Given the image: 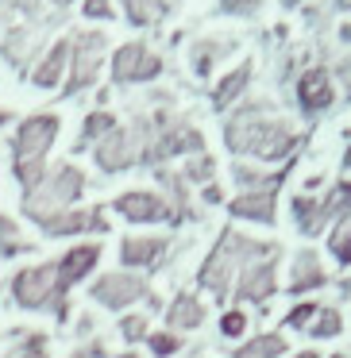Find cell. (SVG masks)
<instances>
[{
  "mask_svg": "<svg viewBox=\"0 0 351 358\" xmlns=\"http://www.w3.org/2000/svg\"><path fill=\"white\" fill-rule=\"evenodd\" d=\"M286 350H289V343L282 331H263L247 343H235L232 358H286Z\"/></svg>",
  "mask_w": 351,
  "mask_h": 358,
  "instance_id": "21",
  "label": "cell"
},
{
  "mask_svg": "<svg viewBox=\"0 0 351 358\" xmlns=\"http://www.w3.org/2000/svg\"><path fill=\"white\" fill-rule=\"evenodd\" d=\"M224 147L240 158L278 162L297 147V135L286 120H278L266 104H243L224 124Z\"/></svg>",
  "mask_w": 351,
  "mask_h": 358,
  "instance_id": "1",
  "label": "cell"
},
{
  "mask_svg": "<svg viewBox=\"0 0 351 358\" xmlns=\"http://www.w3.org/2000/svg\"><path fill=\"white\" fill-rule=\"evenodd\" d=\"M147 350H151V358H174V355H181V347H186V343H181V335L178 331H151L147 339Z\"/></svg>",
  "mask_w": 351,
  "mask_h": 358,
  "instance_id": "29",
  "label": "cell"
},
{
  "mask_svg": "<svg viewBox=\"0 0 351 358\" xmlns=\"http://www.w3.org/2000/svg\"><path fill=\"white\" fill-rule=\"evenodd\" d=\"M263 0H220V8L224 12H235V16H251Z\"/></svg>",
  "mask_w": 351,
  "mask_h": 358,
  "instance_id": "37",
  "label": "cell"
},
{
  "mask_svg": "<svg viewBox=\"0 0 351 358\" xmlns=\"http://www.w3.org/2000/svg\"><path fill=\"white\" fill-rule=\"evenodd\" d=\"M247 85H251V62H240L216 89H212V108H216V112H228L243 93H247Z\"/></svg>",
  "mask_w": 351,
  "mask_h": 358,
  "instance_id": "22",
  "label": "cell"
},
{
  "mask_svg": "<svg viewBox=\"0 0 351 358\" xmlns=\"http://www.w3.org/2000/svg\"><path fill=\"white\" fill-rule=\"evenodd\" d=\"M294 4H297V0H286V8H294Z\"/></svg>",
  "mask_w": 351,
  "mask_h": 358,
  "instance_id": "47",
  "label": "cell"
},
{
  "mask_svg": "<svg viewBox=\"0 0 351 358\" xmlns=\"http://www.w3.org/2000/svg\"><path fill=\"white\" fill-rule=\"evenodd\" d=\"M317 308H320L317 301H297L294 308L282 316V324H286L289 331H309V324H312V316H317Z\"/></svg>",
  "mask_w": 351,
  "mask_h": 358,
  "instance_id": "32",
  "label": "cell"
},
{
  "mask_svg": "<svg viewBox=\"0 0 351 358\" xmlns=\"http://www.w3.org/2000/svg\"><path fill=\"white\" fill-rule=\"evenodd\" d=\"M247 324H251V316H247L243 308H228L224 316H220V335H224L228 343H243Z\"/></svg>",
  "mask_w": 351,
  "mask_h": 358,
  "instance_id": "30",
  "label": "cell"
},
{
  "mask_svg": "<svg viewBox=\"0 0 351 358\" xmlns=\"http://www.w3.org/2000/svg\"><path fill=\"white\" fill-rule=\"evenodd\" d=\"M50 4H58V8H66V4H74V0H50Z\"/></svg>",
  "mask_w": 351,
  "mask_h": 358,
  "instance_id": "43",
  "label": "cell"
},
{
  "mask_svg": "<svg viewBox=\"0 0 351 358\" xmlns=\"http://www.w3.org/2000/svg\"><path fill=\"white\" fill-rule=\"evenodd\" d=\"M286 358H317V350H297V355H286Z\"/></svg>",
  "mask_w": 351,
  "mask_h": 358,
  "instance_id": "42",
  "label": "cell"
},
{
  "mask_svg": "<svg viewBox=\"0 0 351 358\" xmlns=\"http://www.w3.org/2000/svg\"><path fill=\"white\" fill-rule=\"evenodd\" d=\"M163 73V58L143 43H128L112 55V81L116 85H143Z\"/></svg>",
  "mask_w": 351,
  "mask_h": 358,
  "instance_id": "12",
  "label": "cell"
},
{
  "mask_svg": "<svg viewBox=\"0 0 351 358\" xmlns=\"http://www.w3.org/2000/svg\"><path fill=\"white\" fill-rule=\"evenodd\" d=\"M20 250H32V243H24L16 220H12V216H0V258H16Z\"/></svg>",
  "mask_w": 351,
  "mask_h": 358,
  "instance_id": "28",
  "label": "cell"
},
{
  "mask_svg": "<svg viewBox=\"0 0 351 358\" xmlns=\"http://www.w3.org/2000/svg\"><path fill=\"white\" fill-rule=\"evenodd\" d=\"M104 50H109V39L104 31H78L70 39V66H66V96L85 93L89 85H97L104 66Z\"/></svg>",
  "mask_w": 351,
  "mask_h": 358,
  "instance_id": "5",
  "label": "cell"
},
{
  "mask_svg": "<svg viewBox=\"0 0 351 358\" xmlns=\"http://www.w3.org/2000/svg\"><path fill=\"white\" fill-rule=\"evenodd\" d=\"M124 8H128V20H132L135 27H151L166 16L170 4H166V0H124Z\"/></svg>",
  "mask_w": 351,
  "mask_h": 358,
  "instance_id": "27",
  "label": "cell"
},
{
  "mask_svg": "<svg viewBox=\"0 0 351 358\" xmlns=\"http://www.w3.org/2000/svg\"><path fill=\"white\" fill-rule=\"evenodd\" d=\"M112 212L124 216L128 224H166L170 220V204L163 193H151V189H128L112 201Z\"/></svg>",
  "mask_w": 351,
  "mask_h": 358,
  "instance_id": "14",
  "label": "cell"
},
{
  "mask_svg": "<svg viewBox=\"0 0 351 358\" xmlns=\"http://www.w3.org/2000/svg\"><path fill=\"white\" fill-rule=\"evenodd\" d=\"M232 220H247V224H266L278 220V189H240L228 201Z\"/></svg>",
  "mask_w": 351,
  "mask_h": 358,
  "instance_id": "16",
  "label": "cell"
},
{
  "mask_svg": "<svg viewBox=\"0 0 351 358\" xmlns=\"http://www.w3.org/2000/svg\"><path fill=\"white\" fill-rule=\"evenodd\" d=\"M170 239L166 235H124L120 239V270H151L166 255Z\"/></svg>",
  "mask_w": 351,
  "mask_h": 358,
  "instance_id": "17",
  "label": "cell"
},
{
  "mask_svg": "<svg viewBox=\"0 0 351 358\" xmlns=\"http://www.w3.org/2000/svg\"><path fill=\"white\" fill-rule=\"evenodd\" d=\"M205 201H209V204H220V201H224V193H220V185H205Z\"/></svg>",
  "mask_w": 351,
  "mask_h": 358,
  "instance_id": "40",
  "label": "cell"
},
{
  "mask_svg": "<svg viewBox=\"0 0 351 358\" xmlns=\"http://www.w3.org/2000/svg\"><path fill=\"white\" fill-rule=\"evenodd\" d=\"M297 104H301L305 116H320L336 104V81L324 66H312L297 78Z\"/></svg>",
  "mask_w": 351,
  "mask_h": 358,
  "instance_id": "15",
  "label": "cell"
},
{
  "mask_svg": "<svg viewBox=\"0 0 351 358\" xmlns=\"http://www.w3.org/2000/svg\"><path fill=\"white\" fill-rule=\"evenodd\" d=\"M101 255V243H78L55 262V312H66V296L97 270Z\"/></svg>",
  "mask_w": 351,
  "mask_h": 358,
  "instance_id": "8",
  "label": "cell"
},
{
  "mask_svg": "<svg viewBox=\"0 0 351 358\" xmlns=\"http://www.w3.org/2000/svg\"><path fill=\"white\" fill-rule=\"evenodd\" d=\"M120 335H124V343H143L151 335V316H143V312H128V316H120Z\"/></svg>",
  "mask_w": 351,
  "mask_h": 358,
  "instance_id": "31",
  "label": "cell"
},
{
  "mask_svg": "<svg viewBox=\"0 0 351 358\" xmlns=\"http://www.w3.org/2000/svg\"><path fill=\"white\" fill-rule=\"evenodd\" d=\"M8 124H12V112H8V108H0V131H4Z\"/></svg>",
  "mask_w": 351,
  "mask_h": 358,
  "instance_id": "41",
  "label": "cell"
},
{
  "mask_svg": "<svg viewBox=\"0 0 351 358\" xmlns=\"http://www.w3.org/2000/svg\"><path fill=\"white\" fill-rule=\"evenodd\" d=\"M8 285H12V301H16L20 308H27V312L55 308V262L24 266Z\"/></svg>",
  "mask_w": 351,
  "mask_h": 358,
  "instance_id": "10",
  "label": "cell"
},
{
  "mask_svg": "<svg viewBox=\"0 0 351 358\" xmlns=\"http://www.w3.org/2000/svg\"><path fill=\"white\" fill-rule=\"evenodd\" d=\"M289 212H294V224L305 239H317L324 235L336 220L347 216V178H340V185L328 196H312V193H294L289 201Z\"/></svg>",
  "mask_w": 351,
  "mask_h": 358,
  "instance_id": "4",
  "label": "cell"
},
{
  "mask_svg": "<svg viewBox=\"0 0 351 358\" xmlns=\"http://www.w3.org/2000/svg\"><path fill=\"white\" fill-rule=\"evenodd\" d=\"M328 358H347V355H343V350H332V355H328Z\"/></svg>",
  "mask_w": 351,
  "mask_h": 358,
  "instance_id": "44",
  "label": "cell"
},
{
  "mask_svg": "<svg viewBox=\"0 0 351 358\" xmlns=\"http://www.w3.org/2000/svg\"><path fill=\"white\" fill-rule=\"evenodd\" d=\"M32 224H39V231L47 239H74V235H85V231H109L104 208H62V212L32 220Z\"/></svg>",
  "mask_w": 351,
  "mask_h": 358,
  "instance_id": "11",
  "label": "cell"
},
{
  "mask_svg": "<svg viewBox=\"0 0 351 358\" xmlns=\"http://www.w3.org/2000/svg\"><path fill=\"white\" fill-rule=\"evenodd\" d=\"M81 16H89V20H112V0H85V4H81Z\"/></svg>",
  "mask_w": 351,
  "mask_h": 358,
  "instance_id": "36",
  "label": "cell"
},
{
  "mask_svg": "<svg viewBox=\"0 0 351 358\" xmlns=\"http://www.w3.org/2000/svg\"><path fill=\"white\" fill-rule=\"evenodd\" d=\"M336 8H340V12H343V8H347V0H336Z\"/></svg>",
  "mask_w": 351,
  "mask_h": 358,
  "instance_id": "46",
  "label": "cell"
},
{
  "mask_svg": "<svg viewBox=\"0 0 351 358\" xmlns=\"http://www.w3.org/2000/svg\"><path fill=\"white\" fill-rule=\"evenodd\" d=\"M101 355H104V350L97 347V343H89L85 350H74V355H66V358H101Z\"/></svg>",
  "mask_w": 351,
  "mask_h": 358,
  "instance_id": "39",
  "label": "cell"
},
{
  "mask_svg": "<svg viewBox=\"0 0 351 358\" xmlns=\"http://www.w3.org/2000/svg\"><path fill=\"white\" fill-rule=\"evenodd\" d=\"M120 358H139V355H135V350H124V355H120Z\"/></svg>",
  "mask_w": 351,
  "mask_h": 358,
  "instance_id": "45",
  "label": "cell"
},
{
  "mask_svg": "<svg viewBox=\"0 0 351 358\" xmlns=\"http://www.w3.org/2000/svg\"><path fill=\"white\" fill-rule=\"evenodd\" d=\"M66 66H70V39H58L47 55L35 62L32 70V85L35 89H58L66 81Z\"/></svg>",
  "mask_w": 351,
  "mask_h": 358,
  "instance_id": "19",
  "label": "cell"
},
{
  "mask_svg": "<svg viewBox=\"0 0 351 358\" xmlns=\"http://www.w3.org/2000/svg\"><path fill=\"white\" fill-rule=\"evenodd\" d=\"M89 296H93L101 308L109 312H128L132 304H139L147 296V278L135 270H112V273H101V278L89 285Z\"/></svg>",
  "mask_w": 351,
  "mask_h": 358,
  "instance_id": "9",
  "label": "cell"
},
{
  "mask_svg": "<svg viewBox=\"0 0 351 358\" xmlns=\"http://www.w3.org/2000/svg\"><path fill=\"white\" fill-rule=\"evenodd\" d=\"M158 185L170 193V224H178V220H193V204H189V185L181 181V173L174 170H158Z\"/></svg>",
  "mask_w": 351,
  "mask_h": 358,
  "instance_id": "23",
  "label": "cell"
},
{
  "mask_svg": "<svg viewBox=\"0 0 351 358\" xmlns=\"http://www.w3.org/2000/svg\"><path fill=\"white\" fill-rule=\"evenodd\" d=\"M212 170H216V162H212L209 155H193V162H189L186 170H178V173H181L186 185H189V181H193V185H205V181L212 178Z\"/></svg>",
  "mask_w": 351,
  "mask_h": 358,
  "instance_id": "33",
  "label": "cell"
},
{
  "mask_svg": "<svg viewBox=\"0 0 351 358\" xmlns=\"http://www.w3.org/2000/svg\"><path fill=\"white\" fill-rule=\"evenodd\" d=\"M324 235H328V255H332V262L340 266V270H347V262H351V224H347V216L336 220Z\"/></svg>",
  "mask_w": 351,
  "mask_h": 358,
  "instance_id": "26",
  "label": "cell"
},
{
  "mask_svg": "<svg viewBox=\"0 0 351 358\" xmlns=\"http://www.w3.org/2000/svg\"><path fill=\"white\" fill-rule=\"evenodd\" d=\"M205 316H209V308H205V301L197 293H178L170 301V308H166V331H197V327L205 324Z\"/></svg>",
  "mask_w": 351,
  "mask_h": 358,
  "instance_id": "20",
  "label": "cell"
},
{
  "mask_svg": "<svg viewBox=\"0 0 351 358\" xmlns=\"http://www.w3.org/2000/svg\"><path fill=\"white\" fill-rule=\"evenodd\" d=\"M81 193H85V173L74 162H58L43 178V185L24 196V216L39 220V216H50V212H62V208H78Z\"/></svg>",
  "mask_w": 351,
  "mask_h": 358,
  "instance_id": "3",
  "label": "cell"
},
{
  "mask_svg": "<svg viewBox=\"0 0 351 358\" xmlns=\"http://www.w3.org/2000/svg\"><path fill=\"white\" fill-rule=\"evenodd\" d=\"M58 131H62V120L55 112H35L20 120V127L12 131V162H47Z\"/></svg>",
  "mask_w": 351,
  "mask_h": 358,
  "instance_id": "7",
  "label": "cell"
},
{
  "mask_svg": "<svg viewBox=\"0 0 351 358\" xmlns=\"http://www.w3.org/2000/svg\"><path fill=\"white\" fill-rule=\"evenodd\" d=\"M274 247H278V243H259V239H251V235L228 227V231H220V239L212 243L209 255H205L201 270H197V285L209 289V296H216V301H228V293H232V285H235L243 266L263 258L266 250H274Z\"/></svg>",
  "mask_w": 351,
  "mask_h": 358,
  "instance_id": "2",
  "label": "cell"
},
{
  "mask_svg": "<svg viewBox=\"0 0 351 358\" xmlns=\"http://www.w3.org/2000/svg\"><path fill=\"white\" fill-rule=\"evenodd\" d=\"M93 158L101 166V173H124L139 162V147H135V135L132 127H112L104 139L93 143Z\"/></svg>",
  "mask_w": 351,
  "mask_h": 358,
  "instance_id": "13",
  "label": "cell"
},
{
  "mask_svg": "<svg viewBox=\"0 0 351 358\" xmlns=\"http://www.w3.org/2000/svg\"><path fill=\"white\" fill-rule=\"evenodd\" d=\"M324 285H328V270H324V262H320V255H317V250H297L294 266H289L286 293L305 301L309 293H317V289H324Z\"/></svg>",
  "mask_w": 351,
  "mask_h": 358,
  "instance_id": "18",
  "label": "cell"
},
{
  "mask_svg": "<svg viewBox=\"0 0 351 358\" xmlns=\"http://www.w3.org/2000/svg\"><path fill=\"white\" fill-rule=\"evenodd\" d=\"M216 58H220V47H216V43H201V47L193 50V70H197V78H209Z\"/></svg>",
  "mask_w": 351,
  "mask_h": 358,
  "instance_id": "35",
  "label": "cell"
},
{
  "mask_svg": "<svg viewBox=\"0 0 351 358\" xmlns=\"http://www.w3.org/2000/svg\"><path fill=\"white\" fill-rule=\"evenodd\" d=\"M112 127H116V116H112V112H101V108H97V112H89V116H85V124H81L78 143H74V150H89L97 139H104V135H109Z\"/></svg>",
  "mask_w": 351,
  "mask_h": 358,
  "instance_id": "25",
  "label": "cell"
},
{
  "mask_svg": "<svg viewBox=\"0 0 351 358\" xmlns=\"http://www.w3.org/2000/svg\"><path fill=\"white\" fill-rule=\"evenodd\" d=\"M343 327H347L343 304H328V308H317V316H312V324H309V335L312 339H340Z\"/></svg>",
  "mask_w": 351,
  "mask_h": 358,
  "instance_id": "24",
  "label": "cell"
},
{
  "mask_svg": "<svg viewBox=\"0 0 351 358\" xmlns=\"http://www.w3.org/2000/svg\"><path fill=\"white\" fill-rule=\"evenodd\" d=\"M12 358H50L47 335H43V331H32V335H27V339L16 347V355H12Z\"/></svg>",
  "mask_w": 351,
  "mask_h": 358,
  "instance_id": "34",
  "label": "cell"
},
{
  "mask_svg": "<svg viewBox=\"0 0 351 358\" xmlns=\"http://www.w3.org/2000/svg\"><path fill=\"white\" fill-rule=\"evenodd\" d=\"M16 12H35V0H0V20L16 16Z\"/></svg>",
  "mask_w": 351,
  "mask_h": 358,
  "instance_id": "38",
  "label": "cell"
},
{
  "mask_svg": "<svg viewBox=\"0 0 351 358\" xmlns=\"http://www.w3.org/2000/svg\"><path fill=\"white\" fill-rule=\"evenodd\" d=\"M278 255H282V247H274L263 258H255V262H247L240 270L232 293H228V296H235V308L240 304H259V308L270 304V296L278 293V262H282Z\"/></svg>",
  "mask_w": 351,
  "mask_h": 358,
  "instance_id": "6",
  "label": "cell"
}]
</instances>
